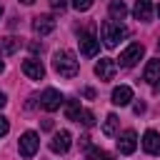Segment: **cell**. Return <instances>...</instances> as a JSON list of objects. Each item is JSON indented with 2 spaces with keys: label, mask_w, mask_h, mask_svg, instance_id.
<instances>
[{
  "label": "cell",
  "mask_w": 160,
  "mask_h": 160,
  "mask_svg": "<svg viewBox=\"0 0 160 160\" xmlns=\"http://www.w3.org/2000/svg\"><path fill=\"white\" fill-rule=\"evenodd\" d=\"M88 160H110V155L105 150H100V148H90L88 150Z\"/></svg>",
  "instance_id": "cell-20"
},
{
  "label": "cell",
  "mask_w": 160,
  "mask_h": 160,
  "mask_svg": "<svg viewBox=\"0 0 160 160\" xmlns=\"http://www.w3.org/2000/svg\"><path fill=\"white\" fill-rule=\"evenodd\" d=\"M2 70H5V65H2V60H0V72H2Z\"/></svg>",
  "instance_id": "cell-29"
},
{
  "label": "cell",
  "mask_w": 160,
  "mask_h": 160,
  "mask_svg": "<svg viewBox=\"0 0 160 160\" xmlns=\"http://www.w3.org/2000/svg\"><path fill=\"white\" fill-rule=\"evenodd\" d=\"M78 42H80V52H82L85 58H95L98 50H100V40H98L92 32H82Z\"/></svg>",
  "instance_id": "cell-5"
},
{
  "label": "cell",
  "mask_w": 160,
  "mask_h": 160,
  "mask_svg": "<svg viewBox=\"0 0 160 160\" xmlns=\"http://www.w3.org/2000/svg\"><path fill=\"white\" fill-rule=\"evenodd\" d=\"M135 148H138V135H135V130H125V132L118 138V150H120L122 155H130V152H135Z\"/></svg>",
  "instance_id": "cell-10"
},
{
  "label": "cell",
  "mask_w": 160,
  "mask_h": 160,
  "mask_svg": "<svg viewBox=\"0 0 160 160\" xmlns=\"http://www.w3.org/2000/svg\"><path fill=\"white\" fill-rule=\"evenodd\" d=\"M132 15H135V20H150L152 18V0H135Z\"/></svg>",
  "instance_id": "cell-13"
},
{
  "label": "cell",
  "mask_w": 160,
  "mask_h": 160,
  "mask_svg": "<svg viewBox=\"0 0 160 160\" xmlns=\"http://www.w3.org/2000/svg\"><path fill=\"white\" fill-rule=\"evenodd\" d=\"M108 10H110V18H112V20H122V18L128 15V8H125L122 0H112Z\"/></svg>",
  "instance_id": "cell-17"
},
{
  "label": "cell",
  "mask_w": 160,
  "mask_h": 160,
  "mask_svg": "<svg viewBox=\"0 0 160 160\" xmlns=\"http://www.w3.org/2000/svg\"><path fill=\"white\" fill-rule=\"evenodd\" d=\"M70 140H72V135L68 132V130H60V132H55L52 135V140H50V150L52 152H68L70 150Z\"/></svg>",
  "instance_id": "cell-9"
},
{
  "label": "cell",
  "mask_w": 160,
  "mask_h": 160,
  "mask_svg": "<svg viewBox=\"0 0 160 160\" xmlns=\"http://www.w3.org/2000/svg\"><path fill=\"white\" fill-rule=\"evenodd\" d=\"M130 100H132V90H130L128 85H120V88L112 90V105H120V108H122V105H128Z\"/></svg>",
  "instance_id": "cell-15"
},
{
  "label": "cell",
  "mask_w": 160,
  "mask_h": 160,
  "mask_svg": "<svg viewBox=\"0 0 160 160\" xmlns=\"http://www.w3.org/2000/svg\"><path fill=\"white\" fill-rule=\"evenodd\" d=\"M142 78H145V82H150V85H158V82H160V60H158V58H155V60H148Z\"/></svg>",
  "instance_id": "cell-14"
},
{
  "label": "cell",
  "mask_w": 160,
  "mask_h": 160,
  "mask_svg": "<svg viewBox=\"0 0 160 160\" xmlns=\"http://www.w3.org/2000/svg\"><path fill=\"white\" fill-rule=\"evenodd\" d=\"M158 50H160V42H158Z\"/></svg>",
  "instance_id": "cell-31"
},
{
  "label": "cell",
  "mask_w": 160,
  "mask_h": 160,
  "mask_svg": "<svg viewBox=\"0 0 160 160\" xmlns=\"http://www.w3.org/2000/svg\"><path fill=\"white\" fill-rule=\"evenodd\" d=\"M78 122H82V125L90 128V125L95 122V115H92L90 110H80V112H78Z\"/></svg>",
  "instance_id": "cell-21"
},
{
  "label": "cell",
  "mask_w": 160,
  "mask_h": 160,
  "mask_svg": "<svg viewBox=\"0 0 160 160\" xmlns=\"http://www.w3.org/2000/svg\"><path fill=\"white\" fill-rule=\"evenodd\" d=\"M32 30H35V35H50L55 30V18L52 15H38V18H32Z\"/></svg>",
  "instance_id": "cell-8"
},
{
  "label": "cell",
  "mask_w": 160,
  "mask_h": 160,
  "mask_svg": "<svg viewBox=\"0 0 160 160\" xmlns=\"http://www.w3.org/2000/svg\"><path fill=\"white\" fill-rule=\"evenodd\" d=\"M0 18H2V8H0Z\"/></svg>",
  "instance_id": "cell-30"
},
{
  "label": "cell",
  "mask_w": 160,
  "mask_h": 160,
  "mask_svg": "<svg viewBox=\"0 0 160 160\" xmlns=\"http://www.w3.org/2000/svg\"><path fill=\"white\" fill-rule=\"evenodd\" d=\"M142 148H145V152H150V155H160V132L148 130V132L142 135Z\"/></svg>",
  "instance_id": "cell-12"
},
{
  "label": "cell",
  "mask_w": 160,
  "mask_h": 160,
  "mask_svg": "<svg viewBox=\"0 0 160 160\" xmlns=\"http://www.w3.org/2000/svg\"><path fill=\"white\" fill-rule=\"evenodd\" d=\"M132 110H135V112H138V115H140V112H142V110H145V105H142V102H135V108H132Z\"/></svg>",
  "instance_id": "cell-25"
},
{
  "label": "cell",
  "mask_w": 160,
  "mask_h": 160,
  "mask_svg": "<svg viewBox=\"0 0 160 160\" xmlns=\"http://www.w3.org/2000/svg\"><path fill=\"white\" fill-rule=\"evenodd\" d=\"M5 102H8V100H5V92H0V108H2Z\"/></svg>",
  "instance_id": "cell-27"
},
{
  "label": "cell",
  "mask_w": 160,
  "mask_h": 160,
  "mask_svg": "<svg viewBox=\"0 0 160 160\" xmlns=\"http://www.w3.org/2000/svg\"><path fill=\"white\" fill-rule=\"evenodd\" d=\"M92 2H95V0H72V8H75L78 12H85V10L92 8Z\"/></svg>",
  "instance_id": "cell-22"
},
{
  "label": "cell",
  "mask_w": 160,
  "mask_h": 160,
  "mask_svg": "<svg viewBox=\"0 0 160 160\" xmlns=\"http://www.w3.org/2000/svg\"><path fill=\"white\" fill-rule=\"evenodd\" d=\"M158 15H160V8H158Z\"/></svg>",
  "instance_id": "cell-32"
},
{
  "label": "cell",
  "mask_w": 160,
  "mask_h": 160,
  "mask_svg": "<svg viewBox=\"0 0 160 160\" xmlns=\"http://www.w3.org/2000/svg\"><path fill=\"white\" fill-rule=\"evenodd\" d=\"M22 72L30 78V80H42L45 78V68L40 60H25L22 62Z\"/></svg>",
  "instance_id": "cell-11"
},
{
  "label": "cell",
  "mask_w": 160,
  "mask_h": 160,
  "mask_svg": "<svg viewBox=\"0 0 160 160\" xmlns=\"http://www.w3.org/2000/svg\"><path fill=\"white\" fill-rule=\"evenodd\" d=\"M18 50H20V38H12V35L0 38V55H12Z\"/></svg>",
  "instance_id": "cell-16"
},
{
  "label": "cell",
  "mask_w": 160,
  "mask_h": 160,
  "mask_svg": "<svg viewBox=\"0 0 160 160\" xmlns=\"http://www.w3.org/2000/svg\"><path fill=\"white\" fill-rule=\"evenodd\" d=\"M52 68H55V72L62 75V78H75L80 65H78V58H75L70 50H58V52L52 55Z\"/></svg>",
  "instance_id": "cell-1"
},
{
  "label": "cell",
  "mask_w": 160,
  "mask_h": 160,
  "mask_svg": "<svg viewBox=\"0 0 160 160\" xmlns=\"http://www.w3.org/2000/svg\"><path fill=\"white\" fill-rule=\"evenodd\" d=\"M20 2H22V5H32L35 0H20Z\"/></svg>",
  "instance_id": "cell-28"
},
{
  "label": "cell",
  "mask_w": 160,
  "mask_h": 160,
  "mask_svg": "<svg viewBox=\"0 0 160 160\" xmlns=\"http://www.w3.org/2000/svg\"><path fill=\"white\" fill-rule=\"evenodd\" d=\"M42 130H52V120H42Z\"/></svg>",
  "instance_id": "cell-26"
},
{
  "label": "cell",
  "mask_w": 160,
  "mask_h": 160,
  "mask_svg": "<svg viewBox=\"0 0 160 160\" xmlns=\"http://www.w3.org/2000/svg\"><path fill=\"white\" fill-rule=\"evenodd\" d=\"M115 70H118V65H115V60H110V58H100V60L95 62V75H98L100 80H112V78H115Z\"/></svg>",
  "instance_id": "cell-7"
},
{
  "label": "cell",
  "mask_w": 160,
  "mask_h": 160,
  "mask_svg": "<svg viewBox=\"0 0 160 160\" xmlns=\"http://www.w3.org/2000/svg\"><path fill=\"white\" fill-rule=\"evenodd\" d=\"M100 35H102V45L105 48H118V42L122 38H128V28H122L115 20H105L100 25Z\"/></svg>",
  "instance_id": "cell-2"
},
{
  "label": "cell",
  "mask_w": 160,
  "mask_h": 160,
  "mask_svg": "<svg viewBox=\"0 0 160 160\" xmlns=\"http://www.w3.org/2000/svg\"><path fill=\"white\" fill-rule=\"evenodd\" d=\"M8 130H10V122H8V118H2V115H0V138H2V135H8Z\"/></svg>",
  "instance_id": "cell-23"
},
{
  "label": "cell",
  "mask_w": 160,
  "mask_h": 160,
  "mask_svg": "<svg viewBox=\"0 0 160 160\" xmlns=\"http://www.w3.org/2000/svg\"><path fill=\"white\" fill-rule=\"evenodd\" d=\"M60 105H62V95H60L55 88H48V90L40 95V108H42V110L52 112V110H58Z\"/></svg>",
  "instance_id": "cell-6"
},
{
  "label": "cell",
  "mask_w": 160,
  "mask_h": 160,
  "mask_svg": "<svg viewBox=\"0 0 160 160\" xmlns=\"http://www.w3.org/2000/svg\"><path fill=\"white\" fill-rule=\"evenodd\" d=\"M115 130H118V115H108L105 118V122H102V132L105 135H115Z\"/></svg>",
  "instance_id": "cell-18"
},
{
  "label": "cell",
  "mask_w": 160,
  "mask_h": 160,
  "mask_svg": "<svg viewBox=\"0 0 160 160\" xmlns=\"http://www.w3.org/2000/svg\"><path fill=\"white\" fill-rule=\"evenodd\" d=\"M38 145H40V140H38V132H32V130H28V132H22L20 135V155L22 158H32L35 152H38Z\"/></svg>",
  "instance_id": "cell-3"
},
{
  "label": "cell",
  "mask_w": 160,
  "mask_h": 160,
  "mask_svg": "<svg viewBox=\"0 0 160 160\" xmlns=\"http://www.w3.org/2000/svg\"><path fill=\"white\" fill-rule=\"evenodd\" d=\"M50 8H52V10H65L68 2H65V0H50Z\"/></svg>",
  "instance_id": "cell-24"
},
{
  "label": "cell",
  "mask_w": 160,
  "mask_h": 160,
  "mask_svg": "<svg viewBox=\"0 0 160 160\" xmlns=\"http://www.w3.org/2000/svg\"><path fill=\"white\" fill-rule=\"evenodd\" d=\"M142 55H145V48H142L140 42H132L130 48H125V50L120 52V65H122V68H132Z\"/></svg>",
  "instance_id": "cell-4"
},
{
  "label": "cell",
  "mask_w": 160,
  "mask_h": 160,
  "mask_svg": "<svg viewBox=\"0 0 160 160\" xmlns=\"http://www.w3.org/2000/svg\"><path fill=\"white\" fill-rule=\"evenodd\" d=\"M78 112H80V102H78V100H70V102H68V108H65L68 120H78Z\"/></svg>",
  "instance_id": "cell-19"
}]
</instances>
